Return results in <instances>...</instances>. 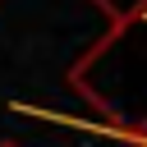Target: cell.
<instances>
[{"instance_id":"6da1fadb","label":"cell","mask_w":147,"mask_h":147,"mask_svg":"<svg viewBox=\"0 0 147 147\" xmlns=\"http://www.w3.org/2000/svg\"><path fill=\"white\" fill-rule=\"evenodd\" d=\"M0 147H18V142H14V138H0Z\"/></svg>"}]
</instances>
